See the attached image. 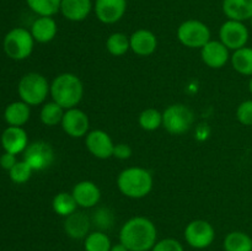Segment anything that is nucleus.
Segmentation results:
<instances>
[{
    "mask_svg": "<svg viewBox=\"0 0 252 251\" xmlns=\"http://www.w3.org/2000/svg\"><path fill=\"white\" fill-rule=\"evenodd\" d=\"M158 241V229L147 217L128 219L120 230V243L129 251H150Z\"/></svg>",
    "mask_w": 252,
    "mask_h": 251,
    "instance_id": "obj_1",
    "label": "nucleus"
},
{
    "mask_svg": "<svg viewBox=\"0 0 252 251\" xmlns=\"http://www.w3.org/2000/svg\"><path fill=\"white\" fill-rule=\"evenodd\" d=\"M49 95L52 96V101L62 106L64 110H69L76 107L83 100L84 85L75 74L62 73L51 83Z\"/></svg>",
    "mask_w": 252,
    "mask_h": 251,
    "instance_id": "obj_2",
    "label": "nucleus"
},
{
    "mask_svg": "<svg viewBox=\"0 0 252 251\" xmlns=\"http://www.w3.org/2000/svg\"><path fill=\"white\" fill-rule=\"evenodd\" d=\"M153 175L144 167L133 166L122 170L117 177V187L123 196L133 199L147 197L153 189Z\"/></svg>",
    "mask_w": 252,
    "mask_h": 251,
    "instance_id": "obj_3",
    "label": "nucleus"
},
{
    "mask_svg": "<svg viewBox=\"0 0 252 251\" xmlns=\"http://www.w3.org/2000/svg\"><path fill=\"white\" fill-rule=\"evenodd\" d=\"M51 84L39 73H27L20 79L17 93L20 98L29 106H38L46 101L49 95Z\"/></svg>",
    "mask_w": 252,
    "mask_h": 251,
    "instance_id": "obj_4",
    "label": "nucleus"
},
{
    "mask_svg": "<svg viewBox=\"0 0 252 251\" xmlns=\"http://www.w3.org/2000/svg\"><path fill=\"white\" fill-rule=\"evenodd\" d=\"M34 39L31 32L24 27H15L10 30L4 37V52L14 61H24L32 54Z\"/></svg>",
    "mask_w": 252,
    "mask_h": 251,
    "instance_id": "obj_5",
    "label": "nucleus"
},
{
    "mask_svg": "<svg viewBox=\"0 0 252 251\" xmlns=\"http://www.w3.org/2000/svg\"><path fill=\"white\" fill-rule=\"evenodd\" d=\"M194 121V115L189 106L184 103H174L162 112V127L170 134L181 135L189 130Z\"/></svg>",
    "mask_w": 252,
    "mask_h": 251,
    "instance_id": "obj_6",
    "label": "nucleus"
},
{
    "mask_svg": "<svg viewBox=\"0 0 252 251\" xmlns=\"http://www.w3.org/2000/svg\"><path fill=\"white\" fill-rule=\"evenodd\" d=\"M177 38L187 48L201 49L211 41V30L199 20H186L177 29Z\"/></svg>",
    "mask_w": 252,
    "mask_h": 251,
    "instance_id": "obj_7",
    "label": "nucleus"
},
{
    "mask_svg": "<svg viewBox=\"0 0 252 251\" xmlns=\"http://www.w3.org/2000/svg\"><path fill=\"white\" fill-rule=\"evenodd\" d=\"M184 235L185 240L191 248L203 250L213 244L216 239V230L209 221L196 219L187 224Z\"/></svg>",
    "mask_w": 252,
    "mask_h": 251,
    "instance_id": "obj_8",
    "label": "nucleus"
},
{
    "mask_svg": "<svg viewBox=\"0 0 252 251\" xmlns=\"http://www.w3.org/2000/svg\"><path fill=\"white\" fill-rule=\"evenodd\" d=\"M249 38H250V32L244 22L228 20L221 25L219 30V41L229 51H236L246 47Z\"/></svg>",
    "mask_w": 252,
    "mask_h": 251,
    "instance_id": "obj_9",
    "label": "nucleus"
},
{
    "mask_svg": "<svg viewBox=\"0 0 252 251\" xmlns=\"http://www.w3.org/2000/svg\"><path fill=\"white\" fill-rule=\"evenodd\" d=\"M24 160L33 171H43L54 161V150L49 143L36 140L27 145L24 152Z\"/></svg>",
    "mask_w": 252,
    "mask_h": 251,
    "instance_id": "obj_10",
    "label": "nucleus"
},
{
    "mask_svg": "<svg viewBox=\"0 0 252 251\" xmlns=\"http://www.w3.org/2000/svg\"><path fill=\"white\" fill-rule=\"evenodd\" d=\"M62 128L71 138L86 137L90 128L89 116L78 107L65 110L62 120Z\"/></svg>",
    "mask_w": 252,
    "mask_h": 251,
    "instance_id": "obj_11",
    "label": "nucleus"
},
{
    "mask_svg": "<svg viewBox=\"0 0 252 251\" xmlns=\"http://www.w3.org/2000/svg\"><path fill=\"white\" fill-rule=\"evenodd\" d=\"M85 144L89 152L97 159H108L113 157L115 143L107 132L102 129H94L85 137Z\"/></svg>",
    "mask_w": 252,
    "mask_h": 251,
    "instance_id": "obj_12",
    "label": "nucleus"
},
{
    "mask_svg": "<svg viewBox=\"0 0 252 251\" xmlns=\"http://www.w3.org/2000/svg\"><path fill=\"white\" fill-rule=\"evenodd\" d=\"M94 10L102 24L113 25L125 16L127 0H96Z\"/></svg>",
    "mask_w": 252,
    "mask_h": 251,
    "instance_id": "obj_13",
    "label": "nucleus"
},
{
    "mask_svg": "<svg viewBox=\"0 0 252 251\" xmlns=\"http://www.w3.org/2000/svg\"><path fill=\"white\" fill-rule=\"evenodd\" d=\"M201 58L207 66L212 69H220L230 59L229 49L220 41H209L201 48Z\"/></svg>",
    "mask_w": 252,
    "mask_h": 251,
    "instance_id": "obj_14",
    "label": "nucleus"
},
{
    "mask_svg": "<svg viewBox=\"0 0 252 251\" xmlns=\"http://www.w3.org/2000/svg\"><path fill=\"white\" fill-rule=\"evenodd\" d=\"M71 194L75 198L78 207L81 208H93L97 206L101 199V191L97 185L89 180L78 182L73 187Z\"/></svg>",
    "mask_w": 252,
    "mask_h": 251,
    "instance_id": "obj_15",
    "label": "nucleus"
},
{
    "mask_svg": "<svg viewBox=\"0 0 252 251\" xmlns=\"http://www.w3.org/2000/svg\"><path fill=\"white\" fill-rule=\"evenodd\" d=\"M129 44L133 53L140 57H148L157 51L158 38L149 30L140 29L130 34Z\"/></svg>",
    "mask_w": 252,
    "mask_h": 251,
    "instance_id": "obj_16",
    "label": "nucleus"
},
{
    "mask_svg": "<svg viewBox=\"0 0 252 251\" xmlns=\"http://www.w3.org/2000/svg\"><path fill=\"white\" fill-rule=\"evenodd\" d=\"M1 145L5 152L11 154H20L24 153L29 145V137L26 130L22 127H14L9 126L1 134Z\"/></svg>",
    "mask_w": 252,
    "mask_h": 251,
    "instance_id": "obj_17",
    "label": "nucleus"
},
{
    "mask_svg": "<svg viewBox=\"0 0 252 251\" xmlns=\"http://www.w3.org/2000/svg\"><path fill=\"white\" fill-rule=\"evenodd\" d=\"M32 37L38 43H48L53 41L58 32V26L53 17L51 16H39L32 24L31 30Z\"/></svg>",
    "mask_w": 252,
    "mask_h": 251,
    "instance_id": "obj_18",
    "label": "nucleus"
},
{
    "mask_svg": "<svg viewBox=\"0 0 252 251\" xmlns=\"http://www.w3.org/2000/svg\"><path fill=\"white\" fill-rule=\"evenodd\" d=\"M91 10H93L91 0H62L61 12L69 21H84L90 15Z\"/></svg>",
    "mask_w": 252,
    "mask_h": 251,
    "instance_id": "obj_19",
    "label": "nucleus"
},
{
    "mask_svg": "<svg viewBox=\"0 0 252 251\" xmlns=\"http://www.w3.org/2000/svg\"><path fill=\"white\" fill-rule=\"evenodd\" d=\"M90 230V218L83 212H74L64 221V231L71 239H85Z\"/></svg>",
    "mask_w": 252,
    "mask_h": 251,
    "instance_id": "obj_20",
    "label": "nucleus"
},
{
    "mask_svg": "<svg viewBox=\"0 0 252 251\" xmlns=\"http://www.w3.org/2000/svg\"><path fill=\"white\" fill-rule=\"evenodd\" d=\"M223 12L228 20L248 21L252 17V0H223Z\"/></svg>",
    "mask_w": 252,
    "mask_h": 251,
    "instance_id": "obj_21",
    "label": "nucleus"
},
{
    "mask_svg": "<svg viewBox=\"0 0 252 251\" xmlns=\"http://www.w3.org/2000/svg\"><path fill=\"white\" fill-rule=\"evenodd\" d=\"M31 116V110L27 103L24 101H15L6 106L4 111V118L9 126L14 127H22L26 125Z\"/></svg>",
    "mask_w": 252,
    "mask_h": 251,
    "instance_id": "obj_22",
    "label": "nucleus"
},
{
    "mask_svg": "<svg viewBox=\"0 0 252 251\" xmlns=\"http://www.w3.org/2000/svg\"><path fill=\"white\" fill-rule=\"evenodd\" d=\"M231 65L236 73L244 76H252V48L251 47H243L240 49L234 51L230 56Z\"/></svg>",
    "mask_w": 252,
    "mask_h": 251,
    "instance_id": "obj_23",
    "label": "nucleus"
},
{
    "mask_svg": "<svg viewBox=\"0 0 252 251\" xmlns=\"http://www.w3.org/2000/svg\"><path fill=\"white\" fill-rule=\"evenodd\" d=\"M224 251H252V238L244 231H230L223 241Z\"/></svg>",
    "mask_w": 252,
    "mask_h": 251,
    "instance_id": "obj_24",
    "label": "nucleus"
},
{
    "mask_svg": "<svg viewBox=\"0 0 252 251\" xmlns=\"http://www.w3.org/2000/svg\"><path fill=\"white\" fill-rule=\"evenodd\" d=\"M52 208H53L54 213L66 218L68 216L73 214L74 212H76L78 204H76L75 198L71 193H69V192H59L53 197Z\"/></svg>",
    "mask_w": 252,
    "mask_h": 251,
    "instance_id": "obj_25",
    "label": "nucleus"
},
{
    "mask_svg": "<svg viewBox=\"0 0 252 251\" xmlns=\"http://www.w3.org/2000/svg\"><path fill=\"white\" fill-rule=\"evenodd\" d=\"M64 112H65V110L62 106H59L54 101H51V102H47L42 106L39 118H41V122L44 126L54 127V126L62 123Z\"/></svg>",
    "mask_w": 252,
    "mask_h": 251,
    "instance_id": "obj_26",
    "label": "nucleus"
},
{
    "mask_svg": "<svg viewBox=\"0 0 252 251\" xmlns=\"http://www.w3.org/2000/svg\"><path fill=\"white\" fill-rule=\"evenodd\" d=\"M112 248L111 239L106 233L101 230L91 231L84 239V250L85 251H110Z\"/></svg>",
    "mask_w": 252,
    "mask_h": 251,
    "instance_id": "obj_27",
    "label": "nucleus"
},
{
    "mask_svg": "<svg viewBox=\"0 0 252 251\" xmlns=\"http://www.w3.org/2000/svg\"><path fill=\"white\" fill-rule=\"evenodd\" d=\"M106 49L111 56H123L130 49L129 37L122 32H115V33L110 34L106 41Z\"/></svg>",
    "mask_w": 252,
    "mask_h": 251,
    "instance_id": "obj_28",
    "label": "nucleus"
},
{
    "mask_svg": "<svg viewBox=\"0 0 252 251\" xmlns=\"http://www.w3.org/2000/svg\"><path fill=\"white\" fill-rule=\"evenodd\" d=\"M30 9L38 16H54L61 11L62 0H26Z\"/></svg>",
    "mask_w": 252,
    "mask_h": 251,
    "instance_id": "obj_29",
    "label": "nucleus"
},
{
    "mask_svg": "<svg viewBox=\"0 0 252 251\" xmlns=\"http://www.w3.org/2000/svg\"><path fill=\"white\" fill-rule=\"evenodd\" d=\"M138 123L140 128H143L147 132L157 130L162 126V112H160L157 108H145L142 111L138 117Z\"/></svg>",
    "mask_w": 252,
    "mask_h": 251,
    "instance_id": "obj_30",
    "label": "nucleus"
},
{
    "mask_svg": "<svg viewBox=\"0 0 252 251\" xmlns=\"http://www.w3.org/2000/svg\"><path fill=\"white\" fill-rule=\"evenodd\" d=\"M32 172H33L32 167L25 160H22V161H17L12 166V169L9 171V177L15 184H25L31 179Z\"/></svg>",
    "mask_w": 252,
    "mask_h": 251,
    "instance_id": "obj_31",
    "label": "nucleus"
},
{
    "mask_svg": "<svg viewBox=\"0 0 252 251\" xmlns=\"http://www.w3.org/2000/svg\"><path fill=\"white\" fill-rule=\"evenodd\" d=\"M94 224L96 226L100 228V230L102 231L103 229H108L112 226L113 224V214L110 209L106 208H100L94 213V218H93Z\"/></svg>",
    "mask_w": 252,
    "mask_h": 251,
    "instance_id": "obj_32",
    "label": "nucleus"
},
{
    "mask_svg": "<svg viewBox=\"0 0 252 251\" xmlns=\"http://www.w3.org/2000/svg\"><path fill=\"white\" fill-rule=\"evenodd\" d=\"M236 120L243 126H252V100H245L236 108Z\"/></svg>",
    "mask_w": 252,
    "mask_h": 251,
    "instance_id": "obj_33",
    "label": "nucleus"
},
{
    "mask_svg": "<svg viewBox=\"0 0 252 251\" xmlns=\"http://www.w3.org/2000/svg\"><path fill=\"white\" fill-rule=\"evenodd\" d=\"M150 251H185L184 245L174 238H166L158 240Z\"/></svg>",
    "mask_w": 252,
    "mask_h": 251,
    "instance_id": "obj_34",
    "label": "nucleus"
},
{
    "mask_svg": "<svg viewBox=\"0 0 252 251\" xmlns=\"http://www.w3.org/2000/svg\"><path fill=\"white\" fill-rule=\"evenodd\" d=\"M113 157H117L120 160L129 159L132 157V148L126 143H118L115 144V149H113Z\"/></svg>",
    "mask_w": 252,
    "mask_h": 251,
    "instance_id": "obj_35",
    "label": "nucleus"
},
{
    "mask_svg": "<svg viewBox=\"0 0 252 251\" xmlns=\"http://www.w3.org/2000/svg\"><path fill=\"white\" fill-rule=\"evenodd\" d=\"M16 162H17L16 155L11 154V153L5 152L4 154L0 157V166H1L4 170H7V171H10Z\"/></svg>",
    "mask_w": 252,
    "mask_h": 251,
    "instance_id": "obj_36",
    "label": "nucleus"
},
{
    "mask_svg": "<svg viewBox=\"0 0 252 251\" xmlns=\"http://www.w3.org/2000/svg\"><path fill=\"white\" fill-rule=\"evenodd\" d=\"M110 251H129V250H128L122 243H118V244H115V245H112V248H111Z\"/></svg>",
    "mask_w": 252,
    "mask_h": 251,
    "instance_id": "obj_37",
    "label": "nucleus"
},
{
    "mask_svg": "<svg viewBox=\"0 0 252 251\" xmlns=\"http://www.w3.org/2000/svg\"><path fill=\"white\" fill-rule=\"evenodd\" d=\"M249 91L252 95V76H250V80H249Z\"/></svg>",
    "mask_w": 252,
    "mask_h": 251,
    "instance_id": "obj_38",
    "label": "nucleus"
},
{
    "mask_svg": "<svg viewBox=\"0 0 252 251\" xmlns=\"http://www.w3.org/2000/svg\"><path fill=\"white\" fill-rule=\"evenodd\" d=\"M250 24H251V27H252V17L250 19Z\"/></svg>",
    "mask_w": 252,
    "mask_h": 251,
    "instance_id": "obj_39",
    "label": "nucleus"
}]
</instances>
